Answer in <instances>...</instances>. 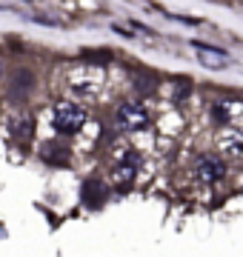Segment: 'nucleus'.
I'll return each instance as SVG.
<instances>
[{"label":"nucleus","mask_w":243,"mask_h":257,"mask_svg":"<svg viewBox=\"0 0 243 257\" xmlns=\"http://www.w3.org/2000/svg\"><path fill=\"white\" fill-rule=\"evenodd\" d=\"M86 123V109L77 106V103H57L55 111H52V126L60 132V135H75L80 132Z\"/></svg>","instance_id":"1"},{"label":"nucleus","mask_w":243,"mask_h":257,"mask_svg":"<svg viewBox=\"0 0 243 257\" xmlns=\"http://www.w3.org/2000/svg\"><path fill=\"white\" fill-rule=\"evenodd\" d=\"M114 120L123 132H141V128L149 126V111L141 103H123V106H117Z\"/></svg>","instance_id":"2"},{"label":"nucleus","mask_w":243,"mask_h":257,"mask_svg":"<svg viewBox=\"0 0 243 257\" xmlns=\"http://www.w3.org/2000/svg\"><path fill=\"white\" fill-rule=\"evenodd\" d=\"M195 175H197V180H203V183H217V180L226 175V166H223V160H220V157L203 155L195 163Z\"/></svg>","instance_id":"3"},{"label":"nucleus","mask_w":243,"mask_h":257,"mask_svg":"<svg viewBox=\"0 0 243 257\" xmlns=\"http://www.w3.org/2000/svg\"><path fill=\"white\" fill-rule=\"evenodd\" d=\"M138 169H141V157L135 155V152H126V155L117 160V166H114V180H120V183H132L135 175H138Z\"/></svg>","instance_id":"4"},{"label":"nucleus","mask_w":243,"mask_h":257,"mask_svg":"<svg viewBox=\"0 0 243 257\" xmlns=\"http://www.w3.org/2000/svg\"><path fill=\"white\" fill-rule=\"evenodd\" d=\"M220 149L229 157H243V135L237 128H226L223 135H220Z\"/></svg>","instance_id":"5"},{"label":"nucleus","mask_w":243,"mask_h":257,"mask_svg":"<svg viewBox=\"0 0 243 257\" xmlns=\"http://www.w3.org/2000/svg\"><path fill=\"white\" fill-rule=\"evenodd\" d=\"M103 197H106V186L100 183V180H86L83 183V200H86V206H92V209H97L103 203Z\"/></svg>","instance_id":"6"},{"label":"nucleus","mask_w":243,"mask_h":257,"mask_svg":"<svg viewBox=\"0 0 243 257\" xmlns=\"http://www.w3.org/2000/svg\"><path fill=\"white\" fill-rule=\"evenodd\" d=\"M15 86H12V92L15 94H26L29 89H32V83H35V74L32 72H26V69H20V72H15Z\"/></svg>","instance_id":"7"}]
</instances>
